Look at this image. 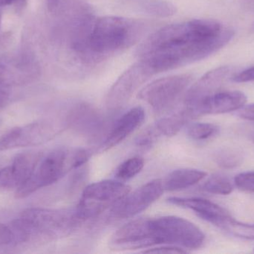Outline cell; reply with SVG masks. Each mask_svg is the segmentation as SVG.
Segmentation results:
<instances>
[{"label":"cell","mask_w":254,"mask_h":254,"mask_svg":"<svg viewBox=\"0 0 254 254\" xmlns=\"http://www.w3.org/2000/svg\"><path fill=\"white\" fill-rule=\"evenodd\" d=\"M131 191L128 185L121 180H104L89 184L82 193L75 209L82 221L95 217L105 211Z\"/></svg>","instance_id":"obj_6"},{"label":"cell","mask_w":254,"mask_h":254,"mask_svg":"<svg viewBox=\"0 0 254 254\" xmlns=\"http://www.w3.org/2000/svg\"><path fill=\"white\" fill-rule=\"evenodd\" d=\"M13 235L9 226L0 223V246L11 244Z\"/></svg>","instance_id":"obj_30"},{"label":"cell","mask_w":254,"mask_h":254,"mask_svg":"<svg viewBox=\"0 0 254 254\" xmlns=\"http://www.w3.org/2000/svg\"><path fill=\"white\" fill-rule=\"evenodd\" d=\"M191 119H192L190 115L183 107L176 113L159 119L152 127L158 137H172L177 134Z\"/></svg>","instance_id":"obj_19"},{"label":"cell","mask_w":254,"mask_h":254,"mask_svg":"<svg viewBox=\"0 0 254 254\" xmlns=\"http://www.w3.org/2000/svg\"><path fill=\"white\" fill-rule=\"evenodd\" d=\"M207 173L194 169H180L174 170L163 181L164 190L178 191L187 189L202 180Z\"/></svg>","instance_id":"obj_18"},{"label":"cell","mask_w":254,"mask_h":254,"mask_svg":"<svg viewBox=\"0 0 254 254\" xmlns=\"http://www.w3.org/2000/svg\"><path fill=\"white\" fill-rule=\"evenodd\" d=\"M40 73L38 62L31 52L0 56V80L9 86L30 83L39 77Z\"/></svg>","instance_id":"obj_11"},{"label":"cell","mask_w":254,"mask_h":254,"mask_svg":"<svg viewBox=\"0 0 254 254\" xmlns=\"http://www.w3.org/2000/svg\"><path fill=\"white\" fill-rule=\"evenodd\" d=\"M238 116L242 119L246 120L254 121V104H249V105L242 107L240 109Z\"/></svg>","instance_id":"obj_31"},{"label":"cell","mask_w":254,"mask_h":254,"mask_svg":"<svg viewBox=\"0 0 254 254\" xmlns=\"http://www.w3.org/2000/svg\"><path fill=\"white\" fill-rule=\"evenodd\" d=\"M1 13H0V28H1Z\"/></svg>","instance_id":"obj_34"},{"label":"cell","mask_w":254,"mask_h":254,"mask_svg":"<svg viewBox=\"0 0 254 254\" xmlns=\"http://www.w3.org/2000/svg\"><path fill=\"white\" fill-rule=\"evenodd\" d=\"M28 0H0V7L13 5L17 10H22L26 6Z\"/></svg>","instance_id":"obj_32"},{"label":"cell","mask_w":254,"mask_h":254,"mask_svg":"<svg viewBox=\"0 0 254 254\" xmlns=\"http://www.w3.org/2000/svg\"><path fill=\"white\" fill-rule=\"evenodd\" d=\"M219 127L213 123L197 122L191 124L187 128V134L191 140L204 141L216 136L219 133Z\"/></svg>","instance_id":"obj_24"},{"label":"cell","mask_w":254,"mask_h":254,"mask_svg":"<svg viewBox=\"0 0 254 254\" xmlns=\"http://www.w3.org/2000/svg\"><path fill=\"white\" fill-rule=\"evenodd\" d=\"M61 1V0H46V4H47L49 11H56L59 7Z\"/></svg>","instance_id":"obj_33"},{"label":"cell","mask_w":254,"mask_h":254,"mask_svg":"<svg viewBox=\"0 0 254 254\" xmlns=\"http://www.w3.org/2000/svg\"><path fill=\"white\" fill-rule=\"evenodd\" d=\"M222 228L239 238L254 240V224L243 223L237 222L232 218Z\"/></svg>","instance_id":"obj_25"},{"label":"cell","mask_w":254,"mask_h":254,"mask_svg":"<svg viewBox=\"0 0 254 254\" xmlns=\"http://www.w3.org/2000/svg\"><path fill=\"white\" fill-rule=\"evenodd\" d=\"M10 95V86L0 80V108L4 107L8 103Z\"/></svg>","instance_id":"obj_29"},{"label":"cell","mask_w":254,"mask_h":254,"mask_svg":"<svg viewBox=\"0 0 254 254\" xmlns=\"http://www.w3.org/2000/svg\"><path fill=\"white\" fill-rule=\"evenodd\" d=\"M248 98L241 91L216 92L192 105L184 107L192 119L210 114H222L239 110L247 103Z\"/></svg>","instance_id":"obj_12"},{"label":"cell","mask_w":254,"mask_h":254,"mask_svg":"<svg viewBox=\"0 0 254 254\" xmlns=\"http://www.w3.org/2000/svg\"><path fill=\"white\" fill-rule=\"evenodd\" d=\"M153 75L152 70L141 61L131 66L110 88L106 99L107 109L117 112L123 108L134 92Z\"/></svg>","instance_id":"obj_9"},{"label":"cell","mask_w":254,"mask_h":254,"mask_svg":"<svg viewBox=\"0 0 254 254\" xmlns=\"http://www.w3.org/2000/svg\"><path fill=\"white\" fill-rule=\"evenodd\" d=\"M244 152L235 147H225L214 154V161L221 168L234 169L240 167L244 161Z\"/></svg>","instance_id":"obj_20"},{"label":"cell","mask_w":254,"mask_h":254,"mask_svg":"<svg viewBox=\"0 0 254 254\" xmlns=\"http://www.w3.org/2000/svg\"><path fill=\"white\" fill-rule=\"evenodd\" d=\"M142 11L155 17H169L177 11L173 3L164 0H150L140 4Z\"/></svg>","instance_id":"obj_21"},{"label":"cell","mask_w":254,"mask_h":254,"mask_svg":"<svg viewBox=\"0 0 254 254\" xmlns=\"http://www.w3.org/2000/svg\"><path fill=\"white\" fill-rule=\"evenodd\" d=\"M147 30L143 21L120 16L95 20L88 43L89 61L102 60L120 53L137 43Z\"/></svg>","instance_id":"obj_3"},{"label":"cell","mask_w":254,"mask_h":254,"mask_svg":"<svg viewBox=\"0 0 254 254\" xmlns=\"http://www.w3.org/2000/svg\"><path fill=\"white\" fill-rule=\"evenodd\" d=\"M146 113L141 107L130 109L122 115L112 128L107 138L101 146V152H106L120 144L132 134L144 122Z\"/></svg>","instance_id":"obj_15"},{"label":"cell","mask_w":254,"mask_h":254,"mask_svg":"<svg viewBox=\"0 0 254 254\" xmlns=\"http://www.w3.org/2000/svg\"><path fill=\"white\" fill-rule=\"evenodd\" d=\"M231 71V67H221L206 73L187 91L184 105H192L217 92L222 84L229 77Z\"/></svg>","instance_id":"obj_16"},{"label":"cell","mask_w":254,"mask_h":254,"mask_svg":"<svg viewBox=\"0 0 254 254\" xmlns=\"http://www.w3.org/2000/svg\"><path fill=\"white\" fill-rule=\"evenodd\" d=\"M202 189L209 193L228 195L234 190L231 180L222 174H213L209 177L202 186Z\"/></svg>","instance_id":"obj_22"},{"label":"cell","mask_w":254,"mask_h":254,"mask_svg":"<svg viewBox=\"0 0 254 254\" xmlns=\"http://www.w3.org/2000/svg\"><path fill=\"white\" fill-rule=\"evenodd\" d=\"M150 225L155 246L167 245L195 250L201 248L205 240V235L196 225L177 216L150 219Z\"/></svg>","instance_id":"obj_5"},{"label":"cell","mask_w":254,"mask_h":254,"mask_svg":"<svg viewBox=\"0 0 254 254\" xmlns=\"http://www.w3.org/2000/svg\"><path fill=\"white\" fill-rule=\"evenodd\" d=\"M232 81L236 83L254 82V67L246 69L238 74L234 75L232 77Z\"/></svg>","instance_id":"obj_28"},{"label":"cell","mask_w":254,"mask_h":254,"mask_svg":"<svg viewBox=\"0 0 254 254\" xmlns=\"http://www.w3.org/2000/svg\"><path fill=\"white\" fill-rule=\"evenodd\" d=\"M144 167V160L140 157H134L122 163L116 171L118 180L126 181L138 174Z\"/></svg>","instance_id":"obj_23"},{"label":"cell","mask_w":254,"mask_h":254,"mask_svg":"<svg viewBox=\"0 0 254 254\" xmlns=\"http://www.w3.org/2000/svg\"><path fill=\"white\" fill-rule=\"evenodd\" d=\"M83 222L74 210L29 208L8 225L13 235L12 243H48L67 237Z\"/></svg>","instance_id":"obj_2"},{"label":"cell","mask_w":254,"mask_h":254,"mask_svg":"<svg viewBox=\"0 0 254 254\" xmlns=\"http://www.w3.org/2000/svg\"><path fill=\"white\" fill-rule=\"evenodd\" d=\"M68 128H74L84 135L92 136L101 129L99 113L90 104L77 103L66 113Z\"/></svg>","instance_id":"obj_17"},{"label":"cell","mask_w":254,"mask_h":254,"mask_svg":"<svg viewBox=\"0 0 254 254\" xmlns=\"http://www.w3.org/2000/svg\"><path fill=\"white\" fill-rule=\"evenodd\" d=\"M234 184L240 190L254 193V171H246L237 174L234 178Z\"/></svg>","instance_id":"obj_26"},{"label":"cell","mask_w":254,"mask_h":254,"mask_svg":"<svg viewBox=\"0 0 254 254\" xmlns=\"http://www.w3.org/2000/svg\"><path fill=\"white\" fill-rule=\"evenodd\" d=\"M67 128L66 115L58 119L36 121L6 133L0 138V150L39 146L50 141Z\"/></svg>","instance_id":"obj_7"},{"label":"cell","mask_w":254,"mask_h":254,"mask_svg":"<svg viewBox=\"0 0 254 254\" xmlns=\"http://www.w3.org/2000/svg\"><path fill=\"white\" fill-rule=\"evenodd\" d=\"M89 157V152L82 148H60L42 156L31 176L16 189V198H26L56 183L71 170L84 165Z\"/></svg>","instance_id":"obj_4"},{"label":"cell","mask_w":254,"mask_h":254,"mask_svg":"<svg viewBox=\"0 0 254 254\" xmlns=\"http://www.w3.org/2000/svg\"><path fill=\"white\" fill-rule=\"evenodd\" d=\"M187 251L176 246L163 245L162 247L149 248L143 253L146 254H185Z\"/></svg>","instance_id":"obj_27"},{"label":"cell","mask_w":254,"mask_h":254,"mask_svg":"<svg viewBox=\"0 0 254 254\" xmlns=\"http://www.w3.org/2000/svg\"><path fill=\"white\" fill-rule=\"evenodd\" d=\"M112 244L122 249H149L153 247L150 219L131 221L119 228L112 237Z\"/></svg>","instance_id":"obj_13"},{"label":"cell","mask_w":254,"mask_h":254,"mask_svg":"<svg viewBox=\"0 0 254 254\" xmlns=\"http://www.w3.org/2000/svg\"><path fill=\"white\" fill-rule=\"evenodd\" d=\"M192 79L190 74L176 75L158 79L143 87L138 93V98L147 103L155 111H164L174 105Z\"/></svg>","instance_id":"obj_8"},{"label":"cell","mask_w":254,"mask_h":254,"mask_svg":"<svg viewBox=\"0 0 254 254\" xmlns=\"http://www.w3.org/2000/svg\"><path fill=\"white\" fill-rule=\"evenodd\" d=\"M167 201L173 205L194 212L203 220L220 228L232 219L229 213L223 207L203 198L171 197L167 199Z\"/></svg>","instance_id":"obj_14"},{"label":"cell","mask_w":254,"mask_h":254,"mask_svg":"<svg viewBox=\"0 0 254 254\" xmlns=\"http://www.w3.org/2000/svg\"><path fill=\"white\" fill-rule=\"evenodd\" d=\"M163 181L159 179L145 183L134 192H130L116 203L111 213L113 217L124 219L137 216L150 207L164 193Z\"/></svg>","instance_id":"obj_10"},{"label":"cell","mask_w":254,"mask_h":254,"mask_svg":"<svg viewBox=\"0 0 254 254\" xmlns=\"http://www.w3.org/2000/svg\"><path fill=\"white\" fill-rule=\"evenodd\" d=\"M234 30L213 19H193L161 28L137 49L140 61L154 74L201 61L226 46Z\"/></svg>","instance_id":"obj_1"}]
</instances>
